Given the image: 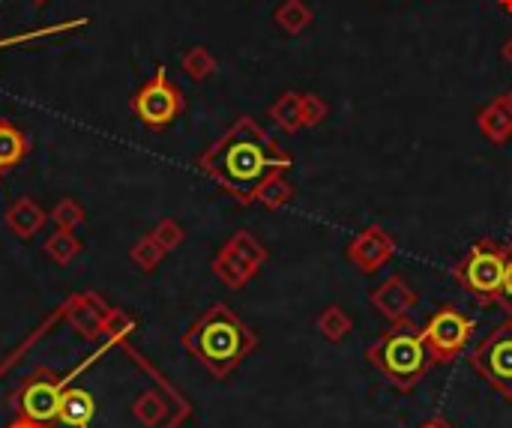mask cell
Returning <instances> with one entry per match:
<instances>
[{
	"mask_svg": "<svg viewBox=\"0 0 512 428\" xmlns=\"http://www.w3.org/2000/svg\"><path fill=\"white\" fill-rule=\"evenodd\" d=\"M237 201L252 204L258 189L291 168L288 150L267 135L252 117H240L198 162Z\"/></svg>",
	"mask_w": 512,
	"mask_h": 428,
	"instance_id": "obj_1",
	"label": "cell"
},
{
	"mask_svg": "<svg viewBox=\"0 0 512 428\" xmlns=\"http://www.w3.org/2000/svg\"><path fill=\"white\" fill-rule=\"evenodd\" d=\"M186 348L216 378H225L258 348V336L228 306H213L186 333Z\"/></svg>",
	"mask_w": 512,
	"mask_h": 428,
	"instance_id": "obj_2",
	"label": "cell"
},
{
	"mask_svg": "<svg viewBox=\"0 0 512 428\" xmlns=\"http://www.w3.org/2000/svg\"><path fill=\"white\" fill-rule=\"evenodd\" d=\"M366 360L387 378L396 393H414L426 372L435 366L423 342V327L411 321L393 324L387 333H381L378 342L369 345Z\"/></svg>",
	"mask_w": 512,
	"mask_h": 428,
	"instance_id": "obj_3",
	"label": "cell"
},
{
	"mask_svg": "<svg viewBox=\"0 0 512 428\" xmlns=\"http://www.w3.org/2000/svg\"><path fill=\"white\" fill-rule=\"evenodd\" d=\"M507 276V246L498 240H477L456 267V282L480 303L495 306L501 300Z\"/></svg>",
	"mask_w": 512,
	"mask_h": 428,
	"instance_id": "obj_4",
	"label": "cell"
},
{
	"mask_svg": "<svg viewBox=\"0 0 512 428\" xmlns=\"http://www.w3.org/2000/svg\"><path fill=\"white\" fill-rule=\"evenodd\" d=\"M474 372L501 396L512 402V321L507 318L471 351Z\"/></svg>",
	"mask_w": 512,
	"mask_h": 428,
	"instance_id": "obj_5",
	"label": "cell"
},
{
	"mask_svg": "<svg viewBox=\"0 0 512 428\" xmlns=\"http://www.w3.org/2000/svg\"><path fill=\"white\" fill-rule=\"evenodd\" d=\"M471 336H474V321L453 303L441 306L423 327V342L429 348L432 363H453L459 354H465Z\"/></svg>",
	"mask_w": 512,
	"mask_h": 428,
	"instance_id": "obj_6",
	"label": "cell"
},
{
	"mask_svg": "<svg viewBox=\"0 0 512 428\" xmlns=\"http://www.w3.org/2000/svg\"><path fill=\"white\" fill-rule=\"evenodd\" d=\"M186 108V99L180 87L165 75V66L156 69V75L135 93L132 99V114L147 126V129H165L171 126Z\"/></svg>",
	"mask_w": 512,
	"mask_h": 428,
	"instance_id": "obj_7",
	"label": "cell"
},
{
	"mask_svg": "<svg viewBox=\"0 0 512 428\" xmlns=\"http://www.w3.org/2000/svg\"><path fill=\"white\" fill-rule=\"evenodd\" d=\"M264 261H267V249H264L249 231H237V234L225 243V249L216 255L213 270H216V276H219L228 288L240 291L249 279L258 276V270L264 267Z\"/></svg>",
	"mask_w": 512,
	"mask_h": 428,
	"instance_id": "obj_8",
	"label": "cell"
},
{
	"mask_svg": "<svg viewBox=\"0 0 512 428\" xmlns=\"http://www.w3.org/2000/svg\"><path fill=\"white\" fill-rule=\"evenodd\" d=\"M345 255H348V261H351L360 273L372 276V273H378L384 264H390V258L396 255V237H393L384 225H369V228H363L360 234L351 237Z\"/></svg>",
	"mask_w": 512,
	"mask_h": 428,
	"instance_id": "obj_9",
	"label": "cell"
},
{
	"mask_svg": "<svg viewBox=\"0 0 512 428\" xmlns=\"http://www.w3.org/2000/svg\"><path fill=\"white\" fill-rule=\"evenodd\" d=\"M372 306L375 312H381V318H387L390 324H402L408 321V315L417 306V291L408 285V279L402 276H390L384 279L375 291H372Z\"/></svg>",
	"mask_w": 512,
	"mask_h": 428,
	"instance_id": "obj_10",
	"label": "cell"
},
{
	"mask_svg": "<svg viewBox=\"0 0 512 428\" xmlns=\"http://www.w3.org/2000/svg\"><path fill=\"white\" fill-rule=\"evenodd\" d=\"M477 126L483 138H489V144L495 147H504L507 141H512V105L507 102V96H498L489 105H483L477 114Z\"/></svg>",
	"mask_w": 512,
	"mask_h": 428,
	"instance_id": "obj_11",
	"label": "cell"
},
{
	"mask_svg": "<svg viewBox=\"0 0 512 428\" xmlns=\"http://www.w3.org/2000/svg\"><path fill=\"white\" fill-rule=\"evenodd\" d=\"M60 390L54 384H33L27 393H24V414L36 423H45L51 417H57L60 411Z\"/></svg>",
	"mask_w": 512,
	"mask_h": 428,
	"instance_id": "obj_12",
	"label": "cell"
},
{
	"mask_svg": "<svg viewBox=\"0 0 512 428\" xmlns=\"http://www.w3.org/2000/svg\"><path fill=\"white\" fill-rule=\"evenodd\" d=\"M270 117H273V123H276L282 132H288V135H294L297 129H303V93H294V90L282 93V96L270 105Z\"/></svg>",
	"mask_w": 512,
	"mask_h": 428,
	"instance_id": "obj_13",
	"label": "cell"
},
{
	"mask_svg": "<svg viewBox=\"0 0 512 428\" xmlns=\"http://www.w3.org/2000/svg\"><path fill=\"white\" fill-rule=\"evenodd\" d=\"M93 414H96V405H93V399H90L87 393L69 390V393L60 396V411H57V417H60L66 426H84V423L93 420Z\"/></svg>",
	"mask_w": 512,
	"mask_h": 428,
	"instance_id": "obj_14",
	"label": "cell"
},
{
	"mask_svg": "<svg viewBox=\"0 0 512 428\" xmlns=\"http://www.w3.org/2000/svg\"><path fill=\"white\" fill-rule=\"evenodd\" d=\"M312 21H315V12L306 0H282L276 9V24L291 36L303 33Z\"/></svg>",
	"mask_w": 512,
	"mask_h": 428,
	"instance_id": "obj_15",
	"label": "cell"
},
{
	"mask_svg": "<svg viewBox=\"0 0 512 428\" xmlns=\"http://www.w3.org/2000/svg\"><path fill=\"white\" fill-rule=\"evenodd\" d=\"M318 330H321V336L327 339V342H345L348 336H351V330H354V318L342 309V306H327L321 315H318Z\"/></svg>",
	"mask_w": 512,
	"mask_h": 428,
	"instance_id": "obj_16",
	"label": "cell"
},
{
	"mask_svg": "<svg viewBox=\"0 0 512 428\" xmlns=\"http://www.w3.org/2000/svg\"><path fill=\"white\" fill-rule=\"evenodd\" d=\"M24 153H27L24 135H21L12 123H0V174H3L9 165L21 162Z\"/></svg>",
	"mask_w": 512,
	"mask_h": 428,
	"instance_id": "obj_17",
	"label": "cell"
},
{
	"mask_svg": "<svg viewBox=\"0 0 512 428\" xmlns=\"http://www.w3.org/2000/svg\"><path fill=\"white\" fill-rule=\"evenodd\" d=\"M42 222H45V216H42V210H39L33 201H18V204L9 210V228H12L18 237H30Z\"/></svg>",
	"mask_w": 512,
	"mask_h": 428,
	"instance_id": "obj_18",
	"label": "cell"
},
{
	"mask_svg": "<svg viewBox=\"0 0 512 428\" xmlns=\"http://www.w3.org/2000/svg\"><path fill=\"white\" fill-rule=\"evenodd\" d=\"M291 198H294V186L285 180V174H279V177L267 180V183L258 189V198H255V201H261V204L270 207V210H279V207H285Z\"/></svg>",
	"mask_w": 512,
	"mask_h": 428,
	"instance_id": "obj_19",
	"label": "cell"
},
{
	"mask_svg": "<svg viewBox=\"0 0 512 428\" xmlns=\"http://www.w3.org/2000/svg\"><path fill=\"white\" fill-rule=\"evenodd\" d=\"M168 408H165V399L159 393H144L138 402H135V417L138 423H144L147 428H156L165 420Z\"/></svg>",
	"mask_w": 512,
	"mask_h": 428,
	"instance_id": "obj_20",
	"label": "cell"
},
{
	"mask_svg": "<svg viewBox=\"0 0 512 428\" xmlns=\"http://www.w3.org/2000/svg\"><path fill=\"white\" fill-rule=\"evenodd\" d=\"M327 117H330L327 99H321L318 93H303V129H315Z\"/></svg>",
	"mask_w": 512,
	"mask_h": 428,
	"instance_id": "obj_21",
	"label": "cell"
},
{
	"mask_svg": "<svg viewBox=\"0 0 512 428\" xmlns=\"http://www.w3.org/2000/svg\"><path fill=\"white\" fill-rule=\"evenodd\" d=\"M183 69L195 78V81H201V78H207L213 69H216V60L210 57V51L207 48H192L186 57H183Z\"/></svg>",
	"mask_w": 512,
	"mask_h": 428,
	"instance_id": "obj_22",
	"label": "cell"
},
{
	"mask_svg": "<svg viewBox=\"0 0 512 428\" xmlns=\"http://www.w3.org/2000/svg\"><path fill=\"white\" fill-rule=\"evenodd\" d=\"M162 255H165V249H162L153 237H144V240L132 249V261H135L141 270H153V267L162 261Z\"/></svg>",
	"mask_w": 512,
	"mask_h": 428,
	"instance_id": "obj_23",
	"label": "cell"
},
{
	"mask_svg": "<svg viewBox=\"0 0 512 428\" xmlns=\"http://www.w3.org/2000/svg\"><path fill=\"white\" fill-rule=\"evenodd\" d=\"M48 255H51L57 264H69V258L78 255V243L72 240L69 231H60V234H54V237L48 240Z\"/></svg>",
	"mask_w": 512,
	"mask_h": 428,
	"instance_id": "obj_24",
	"label": "cell"
},
{
	"mask_svg": "<svg viewBox=\"0 0 512 428\" xmlns=\"http://www.w3.org/2000/svg\"><path fill=\"white\" fill-rule=\"evenodd\" d=\"M150 237H153V240H156V243H159L165 252H168V249H177V246H180V240H183V231H180V225H177V222L165 219V222H162V225H159V228L150 234Z\"/></svg>",
	"mask_w": 512,
	"mask_h": 428,
	"instance_id": "obj_25",
	"label": "cell"
},
{
	"mask_svg": "<svg viewBox=\"0 0 512 428\" xmlns=\"http://www.w3.org/2000/svg\"><path fill=\"white\" fill-rule=\"evenodd\" d=\"M54 219H57V225H60L63 231H69V228H75V225L81 222V210H78V204L63 201V204L54 210Z\"/></svg>",
	"mask_w": 512,
	"mask_h": 428,
	"instance_id": "obj_26",
	"label": "cell"
},
{
	"mask_svg": "<svg viewBox=\"0 0 512 428\" xmlns=\"http://www.w3.org/2000/svg\"><path fill=\"white\" fill-rule=\"evenodd\" d=\"M498 306L507 312V318L512 321V243H507V276H504V288H501Z\"/></svg>",
	"mask_w": 512,
	"mask_h": 428,
	"instance_id": "obj_27",
	"label": "cell"
},
{
	"mask_svg": "<svg viewBox=\"0 0 512 428\" xmlns=\"http://www.w3.org/2000/svg\"><path fill=\"white\" fill-rule=\"evenodd\" d=\"M417 428H456L450 420H444V417H429L426 423H420Z\"/></svg>",
	"mask_w": 512,
	"mask_h": 428,
	"instance_id": "obj_28",
	"label": "cell"
},
{
	"mask_svg": "<svg viewBox=\"0 0 512 428\" xmlns=\"http://www.w3.org/2000/svg\"><path fill=\"white\" fill-rule=\"evenodd\" d=\"M501 54H504V60H507V63H510V66H512V36H510V39H507V42H504Z\"/></svg>",
	"mask_w": 512,
	"mask_h": 428,
	"instance_id": "obj_29",
	"label": "cell"
},
{
	"mask_svg": "<svg viewBox=\"0 0 512 428\" xmlns=\"http://www.w3.org/2000/svg\"><path fill=\"white\" fill-rule=\"evenodd\" d=\"M498 6H501L504 12H510L512 15V0H498Z\"/></svg>",
	"mask_w": 512,
	"mask_h": 428,
	"instance_id": "obj_30",
	"label": "cell"
},
{
	"mask_svg": "<svg viewBox=\"0 0 512 428\" xmlns=\"http://www.w3.org/2000/svg\"><path fill=\"white\" fill-rule=\"evenodd\" d=\"M12 428H39V426H33V423H15Z\"/></svg>",
	"mask_w": 512,
	"mask_h": 428,
	"instance_id": "obj_31",
	"label": "cell"
},
{
	"mask_svg": "<svg viewBox=\"0 0 512 428\" xmlns=\"http://www.w3.org/2000/svg\"><path fill=\"white\" fill-rule=\"evenodd\" d=\"M504 96H507V102H510V105H512V90H510V93H504Z\"/></svg>",
	"mask_w": 512,
	"mask_h": 428,
	"instance_id": "obj_32",
	"label": "cell"
}]
</instances>
